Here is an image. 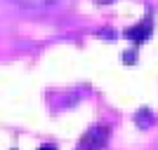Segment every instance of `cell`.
<instances>
[{
	"label": "cell",
	"instance_id": "2",
	"mask_svg": "<svg viewBox=\"0 0 158 150\" xmlns=\"http://www.w3.org/2000/svg\"><path fill=\"white\" fill-rule=\"evenodd\" d=\"M19 7L26 10H35V12H47V10H61L69 5V0H10Z\"/></svg>",
	"mask_w": 158,
	"mask_h": 150
},
{
	"label": "cell",
	"instance_id": "1",
	"mask_svg": "<svg viewBox=\"0 0 158 150\" xmlns=\"http://www.w3.org/2000/svg\"><path fill=\"white\" fill-rule=\"evenodd\" d=\"M111 136V129L106 127V124H94L90 131H85V136L80 138L78 143V150H102L106 145Z\"/></svg>",
	"mask_w": 158,
	"mask_h": 150
},
{
	"label": "cell",
	"instance_id": "4",
	"mask_svg": "<svg viewBox=\"0 0 158 150\" xmlns=\"http://www.w3.org/2000/svg\"><path fill=\"white\" fill-rule=\"evenodd\" d=\"M135 124H137V127H142V129H149V127H151L153 124V117H151V110H139L137 115H135Z\"/></svg>",
	"mask_w": 158,
	"mask_h": 150
},
{
	"label": "cell",
	"instance_id": "3",
	"mask_svg": "<svg viewBox=\"0 0 158 150\" xmlns=\"http://www.w3.org/2000/svg\"><path fill=\"white\" fill-rule=\"evenodd\" d=\"M151 31H153L151 19H144V21H139V24H135L132 28H127V31H125V38L135 40V42H144V40H149Z\"/></svg>",
	"mask_w": 158,
	"mask_h": 150
},
{
	"label": "cell",
	"instance_id": "5",
	"mask_svg": "<svg viewBox=\"0 0 158 150\" xmlns=\"http://www.w3.org/2000/svg\"><path fill=\"white\" fill-rule=\"evenodd\" d=\"M38 150H57V148H54V145H40Z\"/></svg>",
	"mask_w": 158,
	"mask_h": 150
}]
</instances>
